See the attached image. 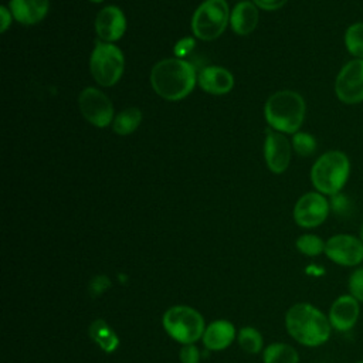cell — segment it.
Wrapping results in <instances>:
<instances>
[{
	"label": "cell",
	"instance_id": "1",
	"mask_svg": "<svg viewBox=\"0 0 363 363\" xmlns=\"http://www.w3.org/2000/svg\"><path fill=\"white\" fill-rule=\"evenodd\" d=\"M153 91L166 101H180L189 96L197 84V72L193 64L184 58H163L150 71Z\"/></svg>",
	"mask_w": 363,
	"mask_h": 363
},
{
	"label": "cell",
	"instance_id": "2",
	"mask_svg": "<svg viewBox=\"0 0 363 363\" xmlns=\"http://www.w3.org/2000/svg\"><path fill=\"white\" fill-rule=\"evenodd\" d=\"M288 333L301 345L316 347L326 343L332 333L329 318L308 302L292 305L285 315Z\"/></svg>",
	"mask_w": 363,
	"mask_h": 363
},
{
	"label": "cell",
	"instance_id": "3",
	"mask_svg": "<svg viewBox=\"0 0 363 363\" xmlns=\"http://www.w3.org/2000/svg\"><path fill=\"white\" fill-rule=\"evenodd\" d=\"M306 104L301 94L282 89L272 94L264 106V116L271 129L284 135L296 133L305 119Z\"/></svg>",
	"mask_w": 363,
	"mask_h": 363
},
{
	"label": "cell",
	"instance_id": "4",
	"mask_svg": "<svg viewBox=\"0 0 363 363\" xmlns=\"http://www.w3.org/2000/svg\"><path fill=\"white\" fill-rule=\"evenodd\" d=\"M350 176V160L342 150L322 153L311 167V182L316 191L325 196L340 193Z\"/></svg>",
	"mask_w": 363,
	"mask_h": 363
},
{
	"label": "cell",
	"instance_id": "5",
	"mask_svg": "<svg viewBox=\"0 0 363 363\" xmlns=\"http://www.w3.org/2000/svg\"><path fill=\"white\" fill-rule=\"evenodd\" d=\"M89 71L95 82L101 86H112L118 84L125 71V55L115 43L95 41L89 55Z\"/></svg>",
	"mask_w": 363,
	"mask_h": 363
},
{
	"label": "cell",
	"instance_id": "6",
	"mask_svg": "<svg viewBox=\"0 0 363 363\" xmlns=\"http://www.w3.org/2000/svg\"><path fill=\"white\" fill-rule=\"evenodd\" d=\"M230 7L225 0H204L191 16L193 35L203 41L217 40L230 24Z\"/></svg>",
	"mask_w": 363,
	"mask_h": 363
},
{
	"label": "cell",
	"instance_id": "7",
	"mask_svg": "<svg viewBox=\"0 0 363 363\" xmlns=\"http://www.w3.org/2000/svg\"><path fill=\"white\" fill-rule=\"evenodd\" d=\"M164 330L179 343H194L206 330L203 316L193 308L176 305L167 309L163 315Z\"/></svg>",
	"mask_w": 363,
	"mask_h": 363
},
{
	"label": "cell",
	"instance_id": "8",
	"mask_svg": "<svg viewBox=\"0 0 363 363\" xmlns=\"http://www.w3.org/2000/svg\"><path fill=\"white\" fill-rule=\"evenodd\" d=\"M78 106L85 121L95 128H106L113 122V104L98 88H84L78 95Z\"/></svg>",
	"mask_w": 363,
	"mask_h": 363
},
{
	"label": "cell",
	"instance_id": "9",
	"mask_svg": "<svg viewBox=\"0 0 363 363\" xmlns=\"http://www.w3.org/2000/svg\"><path fill=\"white\" fill-rule=\"evenodd\" d=\"M336 98L346 105L363 102V60L347 61L335 79Z\"/></svg>",
	"mask_w": 363,
	"mask_h": 363
},
{
	"label": "cell",
	"instance_id": "10",
	"mask_svg": "<svg viewBox=\"0 0 363 363\" xmlns=\"http://www.w3.org/2000/svg\"><path fill=\"white\" fill-rule=\"evenodd\" d=\"M329 213V199L316 190L302 194L294 206V220L302 228L319 227Z\"/></svg>",
	"mask_w": 363,
	"mask_h": 363
},
{
	"label": "cell",
	"instance_id": "11",
	"mask_svg": "<svg viewBox=\"0 0 363 363\" xmlns=\"http://www.w3.org/2000/svg\"><path fill=\"white\" fill-rule=\"evenodd\" d=\"M325 255L340 267H357L363 262V241L353 234H335L326 240Z\"/></svg>",
	"mask_w": 363,
	"mask_h": 363
},
{
	"label": "cell",
	"instance_id": "12",
	"mask_svg": "<svg viewBox=\"0 0 363 363\" xmlns=\"http://www.w3.org/2000/svg\"><path fill=\"white\" fill-rule=\"evenodd\" d=\"M262 150L267 167L272 173L281 174L288 169L292 156V145L284 133L271 128L267 129Z\"/></svg>",
	"mask_w": 363,
	"mask_h": 363
},
{
	"label": "cell",
	"instance_id": "13",
	"mask_svg": "<svg viewBox=\"0 0 363 363\" xmlns=\"http://www.w3.org/2000/svg\"><path fill=\"white\" fill-rule=\"evenodd\" d=\"M95 33L101 41L115 43L121 40L126 31V17L122 9L109 4L102 7L95 17Z\"/></svg>",
	"mask_w": 363,
	"mask_h": 363
},
{
	"label": "cell",
	"instance_id": "14",
	"mask_svg": "<svg viewBox=\"0 0 363 363\" xmlns=\"http://www.w3.org/2000/svg\"><path fill=\"white\" fill-rule=\"evenodd\" d=\"M360 315V302L352 295H340L330 305L328 318L337 332H347L354 328Z\"/></svg>",
	"mask_w": 363,
	"mask_h": 363
},
{
	"label": "cell",
	"instance_id": "15",
	"mask_svg": "<svg viewBox=\"0 0 363 363\" xmlns=\"http://www.w3.org/2000/svg\"><path fill=\"white\" fill-rule=\"evenodd\" d=\"M197 84L206 94L225 95L234 86V77L224 67L208 65L197 74Z\"/></svg>",
	"mask_w": 363,
	"mask_h": 363
},
{
	"label": "cell",
	"instance_id": "16",
	"mask_svg": "<svg viewBox=\"0 0 363 363\" xmlns=\"http://www.w3.org/2000/svg\"><path fill=\"white\" fill-rule=\"evenodd\" d=\"M9 9L13 18L24 26H33L43 21L48 13V0H10Z\"/></svg>",
	"mask_w": 363,
	"mask_h": 363
},
{
	"label": "cell",
	"instance_id": "17",
	"mask_svg": "<svg viewBox=\"0 0 363 363\" xmlns=\"http://www.w3.org/2000/svg\"><path fill=\"white\" fill-rule=\"evenodd\" d=\"M259 21L258 7L251 0L238 1L230 13L231 30L238 35L252 33Z\"/></svg>",
	"mask_w": 363,
	"mask_h": 363
},
{
	"label": "cell",
	"instance_id": "18",
	"mask_svg": "<svg viewBox=\"0 0 363 363\" xmlns=\"http://www.w3.org/2000/svg\"><path fill=\"white\" fill-rule=\"evenodd\" d=\"M235 337V328L228 320L211 322L204 333L203 343L208 350H223L233 343Z\"/></svg>",
	"mask_w": 363,
	"mask_h": 363
},
{
	"label": "cell",
	"instance_id": "19",
	"mask_svg": "<svg viewBox=\"0 0 363 363\" xmlns=\"http://www.w3.org/2000/svg\"><path fill=\"white\" fill-rule=\"evenodd\" d=\"M89 336L106 353H112L119 345V339H118L116 333L112 330V328L104 319H96L91 323Z\"/></svg>",
	"mask_w": 363,
	"mask_h": 363
},
{
	"label": "cell",
	"instance_id": "20",
	"mask_svg": "<svg viewBox=\"0 0 363 363\" xmlns=\"http://www.w3.org/2000/svg\"><path fill=\"white\" fill-rule=\"evenodd\" d=\"M142 122V112L136 106H129L121 111L118 115H115L112 122V130L116 135L126 136L133 133Z\"/></svg>",
	"mask_w": 363,
	"mask_h": 363
},
{
	"label": "cell",
	"instance_id": "21",
	"mask_svg": "<svg viewBox=\"0 0 363 363\" xmlns=\"http://www.w3.org/2000/svg\"><path fill=\"white\" fill-rule=\"evenodd\" d=\"M264 363H299V354L291 345L272 343L264 350Z\"/></svg>",
	"mask_w": 363,
	"mask_h": 363
},
{
	"label": "cell",
	"instance_id": "22",
	"mask_svg": "<svg viewBox=\"0 0 363 363\" xmlns=\"http://www.w3.org/2000/svg\"><path fill=\"white\" fill-rule=\"evenodd\" d=\"M345 47L353 58L363 60V21L352 23L345 31Z\"/></svg>",
	"mask_w": 363,
	"mask_h": 363
},
{
	"label": "cell",
	"instance_id": "23",
	"mask_svg": "<svg viewBox=\"0 0 363 363\" xmlns=\"http://www.w3.org/2000/svg\"><path fill=\"white\" fill-rule=\"evenodd\" d=\"M325 244L326 241L316 234H302L295 241L296 250L306 257H318L325 254Z\"/></svg>",
	"mask_w": 363,
	"mask_h": 363
},
{
	"label": "cell",
	"instance_id": "24",
	"mask_svg": "<svg viewBox=\"0 0 363 363\" xmlns=\"http://www.w3.org/2000/svg\"><path fill=\"white\" fill-rule=\"evenodd\" d=\"M291 145H292V150L298 156H302V157L312 156L316 152V147H318L316 138L313 135L308 133V132H303V130H298L296 133L292 135Z\"/></svg>",
	"mask_w": 363,
	"mask_h": 363
},
{
	"label": "cell",
	"instance_id": "25",
	"mask_svg": "<svg viewBox=\"0 0 363 363\" xmlns=\"http://www.w3.org/2000/svg\"><path fill=\"white\" fill-rule=\"evenodd\" d=\"M238 343L247 353H258L262 347V335L251 326H245L238 332Z\"/></svg>",
	"mask_w": 363,
	"mask_h": 363
},
{
	"label": "cell",
	"instance_id": "26",
	"mask_svg": "<svg viewBox=\"0 0 363 363\" xmlns=\"http://www.w3.org/2000/svg\"><path fill=\"white\" fill-rule=\"evenodd\" d=\"M329 206H330V211H333L339 217H347L353 210V203L350 197L346 196L343 191L330 196Z\"/></svg>",
	"mask_w": 363,
	"mask_h": 363
},
{
	"label": "cell",
	"instance_id": "27",
	"mask_svg": "<svg viewBox=\"0 0 363 363\" xmlns=\"http://www.w3.org/2000/svg\"><path fill=\"white\" fill-rule=\"evenodd\" d=\"M349 295H352L359 302H363V268H356L350 272L347 278Z\"/></svg>",
	"mask_w": 363,
	"mask_h": 363
},
{
	"label": "cell",
	"instance_id": "28",
	"mask_svg": "<svg viewBox=\"0 0 363 363\" xmlns=\"http://www.w3.org/2000/svg\"><path fill=\"white\" fill-rule=\"evenodd\" d=\"M196 45V41L193 37H183L180 38L176 44H174V57L177 58H184L186 55L190 54V51L194 48Z\"/></svg>",
	"mask_w": 363,
	"mask_h": 363
},
{
	"label": "cell",
	"instance_id": "29",
	"mask_svg": "<svg viewBox=\"0 0 363 363\" xmlns=\"http://www.w3.org/2000/svg\"><path fill=\"white\" fill-rule=\"evenodd\" d=\"M111 286V281L105 275H98L89 282V292L92 296H99Z\"/></svg>",
	"mask_w": 363,
	"mask_h": 363
},
{
	"label": "cell",
	"instance_id": "30",
	"mask_svg": "<svg viewBox=\"0 0 363 363\" xmlns=\"http://www.w3.org/2000/svg\"><path fill=\"white\" fill-rule=\"evenodd\" d=\"M180 362L182 363H199L200 362L199 349L193 343L184 345L180 350Z\"/></svg>",
	"mask_w": 363,
	"mask_h": 363
},
{
	"label": "cell",
	"instance_id": "31",
	"mask_svg": "<svg viewBox=\"0 0 363 363\" xmlns=\"http://www.w3.org/2000/svg\"><path fill=\"white\" fill-rule=\"evenodd\" d=\"M258 9L267 10V11H274L286 4L288 0H251Z\"/></svg>",
	"mask_w": 363,
	"mask_h": 363
},
{
	"label": "cell",
	"instance_id": "32",
	"mask_svg": "<svg viewBox=\"0 0 363 363\" xmlns=\"http://www.w3.org/2000/svg\"><path fill=\"white\" fill-rule=\"evenodd\" d=\"M0 16H1V28L0 31L1 33H6L11 24V20H13V14L10 11V9L7 6H1L0 7Z\"/></svg>",
	"mask_w": 363,
	"mask_h": 363
},
{
	"label": "cell",
	"instance_id": "33",
	"mask_svg": "<svg viewBox=\"0 0 363 363\" xmlns=\"http://www.w3.org/2000/svg\"><path fill=\"white\" fill-rule=\"evenodd\" d=\"M359 238L363 241V223L360 225V230H359Z\"/></svg>",
	"mask_w": 363,
	"mask_h": 363
},
{
	"label": "cell",
	"instance_id": "34",
	"mask_svg": "<svg viewBox=\"0 0 363 363\" xmlns=\"http://www.w3.org/2000/svg\"><path fill=\"white\" fill-rule=\"evenodd\" d=\"M89 1H92V3H102L104 0H89Z\"/></svg>",
	"mask_w": 363,
	"mask_h": 363
},
{
	"label": "cell",
	"instance_id": "35",
	"mask_svg": "<svg viewBox=\"0 0 363 363\" xmlns=\"http://www.w3.org/2000/svg\"><path fill=\"white\" fill-rule=\"evenodd\" d=\"M356 363H363V360H359V362H356Z\"/></svg>",
	"mask_w": 363,
	"mask_h": 363
},
{
	"label": "cell",
	"instance_id": "36",
	"mask_svg": "<svg viewBox=\"0 0 363 363\" xmlns=\"http://www.w3.org/2000/svg\"><path fill=\"white\" fill-rule=\"evenodd\" d=\"M238 1H244V0H238Z\"/></svg>",
	"mask_w": 363,
	"mask_h": 363
}]
</instances>
